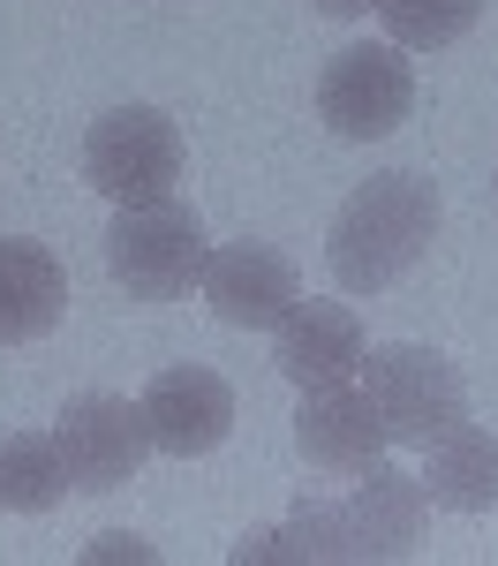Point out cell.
I'll return each mask as SVG.
<instances>
[{"instance_id":"4fadbf2b","label":"cell","mask_w":498,"mask_h":566,"mask_svg":"<svg viewBox=\"0 0 498 566\" xmlns=\"http://www.w3.org/2000/svg\"><path fill=\"white\" fill-rule=\"evenodd\" d=\"M431 453V506H446V514H491L498 506V438L484 423H453L438 446H423Z\"/></svg>"},{"instance_id":"e0dca14e","label":"cell","mask_w":498,"mask_h":566,"mask_svg":"<svg viewBox=\"0 0 498 566\" xmlns=\"http://www.w3.org/2000/svg\"><path fill=\"white\" fill-rule=\"evenodd\" d=\"M317 15H332V23H356V15H370L378 0H310Z\"/></svg>"},{"instance_id":"277c9868","label":"cell","mask_w":498,"mask_h":566,"mask_svg":"<svg viewBox=\"0 0 498 566\" xmlns=\"http://www.w3.org/2000/svg\"><path fill=\"white\" fill-rule=\"evenodd\" d=\"M362 392L378 400L393 446H438L453 423H468V386H460L453 355L415 348V340L362 355Z\"/></svg>"},{"instance_id":"7c38bea8","label":"cell","mask_w":498,"mask_h":566,"mask_svg":"<svg viewBox=\"0 0 498 566\" xmlns=\"http://www.w3.org/2000/svg\"><path fill=\"white\" fill-rule=\"evenodd\" d=\"M68 317V264L31 234H0V348H31Z\"/></svg>"},{"instance_id":"6da1fadb","label":"cell","mask_w":498,"mask_h":566,"mask_svg":"<svg viewBox=\"0 0 498 566\" xmlns=\"http://www.w3.org/2000/svg\"><path fill=\"white\" fill-rule=\"evenodd\" d=\"M438 227H446L438 181H423L415 167H385L340 197V212L325 227V264L348 295H385L393 280H407L423 264Z\"/></svg>"},{"instance_id":"5b68a950","label":"cell","mask_w":498,"mask_h":566,"mask_svg":"<svg viewBox=\"0 0 498 566\" xmlns=\"http://www.w3.org/2000/svg\"><path fill=\"white\" fill-rule=\"evenodd\" d=\"M415 114V69L393 39L385 45H340L317 76V122L348 144H378Z\"/></svg>"},{"instance_id":"8992f818","label":"cell","mask_w":498,"mask_h":566,"mask_svg":"<svg viewBox=\"0 0 498 566\" xmlns=\"http://www.w3.org/2000/svg\"><path fill=\"white\" fill-rule=\"evenodd\" d=\"M53 438H61V461H68L76 491H121L151 453L144 400H121V392H76L53 416Z\"/></svg>"},{"instance_id":"3957f363","label":"cell","mask_w":498,"mask_h":566,"mask_svg":"<svg viewBox=\"0 0 498 566\" xmlns=\"http://www.w3.org/2000/svg\"><path fill=\"white\" fill-rule=\"evenodd\" d=\"M181 129L159 106H106L84 136V181L121 212V205H159L181 189Z\"/></svg>"},{"instance_id":"8fae6325","label":"cell","mask_w":498,"mask_h":566,"mask_svg":"<svg viewBox=\"0 0 498 566\" xmlns=\"http://www.w3.org/2000/svg\"><path fill=\"white\" fill-rule=\"evenodd\" d=\"M362 355H370V333H362V317L348 303H295L272 325V363H279V378L295 392L356 378Z\"/></svg>"},{"instance_id":"9c48e42d","label":"cell","mask_w":498,"mask_h":566,"mask_svg":"<svg viewBox=\"0 0 498 566\" xmlns=\"http://www.w3.org/2000/svg\"><path fill=\"white\" fill-rule=\"evenodd\" d=\"M340 522H348V559L356 566H393L423 544L431 491H423V476H407V469L370 461L356 476V491L340 499Z\"/></svg>"},{"instance_id":"7a4b0ae2","label":"cell","mask_w":498,"mask_h":566,"mask_svg":"<svg viewBox=\"0 0 498 566\" xmlns=\"http://www.w3.org/2000/svg\"><path fill=\"white\" fill-rule=\"evenodd\" d=\"M204 219L189 212L181 197H159V205H121L114 227H106V272L129 303H181L197 280H204Z\"/></svg>"},{"instance_id":"30bf717a","label":"cell","mask_w":498,"mask_h":566,"mask_svg":"<svg viewBox=\"0 0 498 566\" xmlns=\"http://www.w3.org/2000/svg\"><path fill=\"white\" fill-rule=\"evenodd\" d=\"M385 416H378V400L362 386H317L303 392V408H295V453L310 461L317 476H362L370 461H385Z\"/></svg>"},{"instance_id":"ba28073f","label":"cell","mask_w":498,"mask_h":566,"mask_svg":"<svg viewBox=\"0 0 498 566\" xmlns=\"http://www.w3.org/2000/svg\"><path fill=\"white\" fill-rule=\"evenodd\" d=\"M144 423H151V453L204 461L234 431V386H226L220 370H204V363H167L144 386Z\"/></svg>"},{"instance_id":"52a82bcc","label":"cell","mask_w":498,"mask_h":566,"mask_svg":"<svg viewBox=\"0 0 498 566\" xmlns=\"http://www.w3.org/2000/svg\"><path fill=\"white\" fill-rule=\"evenodd\" d=\"M204 303H212V317L220 325H234V333H272L287 310L303 303V272H295V258L279 250V242H220L212 258H204Z\"/></svg>"},{"instance_id":"2e32d148","label":"cell","mask_w":498,"mask_h":566,"mask_svg":"<svg viewBox=\"0 0 498 566\" xmlns=\"http://www.w3.org/2000/svg\"><path fill=\"white\" fill-rule=\"evenodd\" d=\"M84 559H91V566H106V559H136V566H151L159 552H151V544H144L136 528H106V536H91V552H84Z\"/></svg>"},{"instance_id":"5bb4252c","label":"cell","mask_w":498,"mask_h":566,"mask_svg":"<svg viewBox=\"0 0 498 566\" xmlns=\"http://www.w3.org/2000/svg\"><path fill=\"white\" fill-rule=\"evenodd\" d=\"M68 461H61V438L53 431H15L0 438V506L8 514H53L68 499Z\"/></svg>"},{"instance_id":"9a60e30c","label":"cell","mask_w":498,"mask_h":566,"mask_svg":"<svg viewBox=\"0 0 498 566\" xmlns=\"http://www.w3.org/2000/svg\"><path fill=\"white\" fill-rule=\"evenodd\" d=\"M484 15V0H378V23L401 53H446L453 39H468Z\"/></svg>"}]
</instances>
